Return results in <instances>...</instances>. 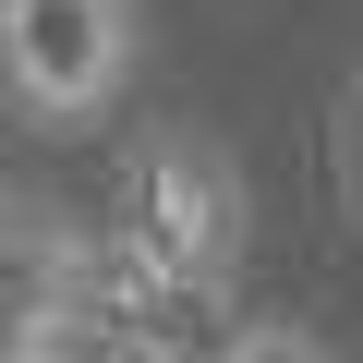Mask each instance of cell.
Returning <instances> with one entry per match:
<instances>
[{"label": "cell", "mask_w": 363, "mask_h": 363, "mask_svg": "<svg viewBox=\"0 0 363 363\" xmlns=\"http://www.w3.org/2000/svg\"><path fill=\"white\" fill-rule=\"evenodd\" d=\"M242 242H255V194L218 133L194 121H145L121 145V255L145 291L169 303H218L242 279Z\"/></svg>", "instance_id": "obj_1"}, {"label": "cell", "mask_w": 363, "mask_h": 363, "mask_svg": "<svg viewBox=\"0 0 363 363\" xmlns=\"http://www.w3.org/2000/svg\"><path fill=\"white\" fill-rule=\"evenodd\" d=\"M145 0H0V109L25 133H97L133 109Z\"/></svg>", "instance_id": "obj_2"}, {"label": "cell", "mask_w": 363, "mask_h": 363, "mask_svg": "<svg viewBox=\"0 0 363 363\" xmlns=\"http://www.w3.org/2000/svg\"><path fill=\"white\" fill-rule=\"evenodd\" d=\"M339 182H351V206H363V73H351V97H339Z\"/></svg>", "instance_id": "obj_4"}, {"label": "cell", "mask_w": 363, "mask_h": 363, "mask_svg": "<svg viewBox=\"0 0 363 363\" xmlns=\"http://www.w3.org/2000/svg\"><path fill=\"white\" fill-rule=\"evenodd\" d=\"M85 315V230L37 182H0V363H49Z\"/></svg>", "instance_id": "obj_3"}]
</instances>
